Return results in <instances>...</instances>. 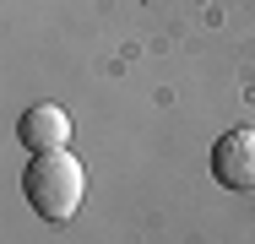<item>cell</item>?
I'll return each mask as SVG.
<instances>
[{
    "mask_svg": "<svg viewBox=\"0 0 255 244\" xmlns=\"http://www.w3.org/2000/svg\"><path fill=\"white\" fill-rule=\"evenodd\" d=\"M212 179L223 190H255V130H223L212 146Z\"/></svg>",
    "mask_w": 255,
    "mask_h": 244,
    "instance_id": "cell-2",
    "label": "cell"
},
{
    "mask_svg": "<svg viewBox=\"0 0 255 244\" xmlns=\"http://www.w3.org/2000/svg\"><path fill=\"white\" fill-rule=\"evenodd\" d=\"M16 136L27 141V152H65V141H71V114L60 103H33L22 114Z\"/></svg>",
    "mask_w": 255,
    "mask_h": 244,
    "instance_id": "cell-3",
    "label": "cell"
},
{
    "mask_svg": "<svg viewBox=\"0 0 255 244\" xmlns=\"http://www.w3.org/2000/svg\"><path fill=\"white\" fill-rule=\"evenodd\" d=\"M22 190H27L38 217L71 223L76 206H82V195H87V174H82V163L71 152H33V168H27Z\"/></svg>",
    "mask_w": 255,
    "mask_h": 244,
    "instance_id": "cell-1",
    "label": "cell"
}]
</instances>
